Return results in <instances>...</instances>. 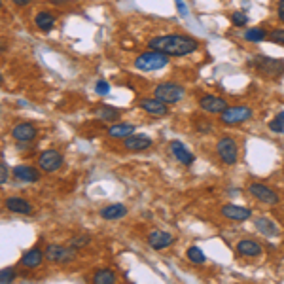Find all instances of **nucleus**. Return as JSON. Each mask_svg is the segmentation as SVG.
Masks as SVG:
<instances>
[{
    "mask_svg": "<svg viewBox=\"0 0 284 284\" xmlns=\"http://www.w3.org/2000/svg\"><path fill=\"white\" fill-rule=\"evenodd\" d=\"M14 176H16L17 180L21 182H36L40 178L38 171L34 169V167H29V165H17L14 167Z\"/></svg>",
    "mask_w": 284,
    "mask_h": 284,
    "instance_id": "aec40b11",
    "label": "nucleus"
},
{
    "mask_svg": "<svg viewBox=\"0 0 284 284\" xmlns=\"http://www.w3.org/2000/svg\"><path fill=\"white\" fill-rule=\"evenodd\" d=\"M14 278H16V273H14V269L12 267H4L2 271H0V282L2 284L12 282Z\"/></svg>",
    "mask_w": 284,
    "mask_h": 284,
    "instance_id": "2f4dec72",
    "label": "nucleus"
},
{
    "mask_svg": "<svg viewBox=\"0 0 284 284\" xmlns=\"http://www.w3.org/2000/svg\"><path fill=\"white\" fill-rule=\"evenodd\" d=\"M254 112L248 106H228L226 110L220 114L222 123L226 125H237V123H243L252 118Z\"/></svg>",
    "mask_w": 284,
    "mask_h": 284,
    "instance_id": "423d86ee",
    "label": "nucleus"
},
{
    "mask_svg": "<svg viewBox=\"0 0 284 284\" xmlns=\"http://www.w3.org/2000/svg\"><path fill=\"white\" fill-rule=\"evenodd\" d=\"M138 106H140L144 112H148V114H152V116H156V118H163V116L169 114V106H167V103L159 101L158 97H156V99H142L140 103H138Z\"/></svg>",
    "mask_w": 284,
    "mask_h": 284,
    "instance_id": "f8f14e48",
    "label": "nucleus"
},
{
    "mask_svg": "<svg viewBox=\"0 0 284 284\" xmlns=\"http://www.w3.org/2000/svg\"><path fill=\"white\" fill-rule=\"evenodd\" d=\"M254 226H256V229H258L260 233H263L265 237H275L276 233H278V229H276L275 224L269 220V218H263V216H261V218H256Z\"/></svg>",
    "mask_w": 284,
    "mask_h": 284,
    "instance_id": "5701e85b",
    "label": "nucleus"
},
{
    "mask_svg": "<svg viewBox=\"0 0 284 284\" xmlns=\"http://www.w3.org/2000/svg\"><path fill=\"white\" fill-rule=\"evenodd\" d=\"M36 127L32 123H17L14 129H12V136L16 138L17 142H29L36 136Z\"/></svg>",
    "mask_w": 284,
    "mask_h": 284,
    "instance_id": "4468645a",
    "label": "nucleus"
},
{
    "mask_svg": "<svg viewBox=\"0 0 284 284\" xmlns=\"http://www.w3.org/2000/svg\"><path fill=\"white\" fill-rule=\"evenodd\" d=\"M174 4H176V8H178V14H180L182 17L188 16V6L184 4V0H174Z\"/></svg>",
    "mask_w": 284,
    "mask_h": 284,
    "instance_id": "c9c22d12",
    "label": "nucleus"
},
{
    "mask_svg": "<svg viewBox=\"0 0 284 284\" xmlns=\"http://www.w3.org/2000/svg\"><path fill=\"white\" fill-rule=\"evenodd\" d=\"M29 2H31V0H14V4H16V6H19V8H23V6H27Z\"/></svg>",
    "mask_w": 284,
    "mask_h": 284,
    "instance_id": "58836bf2",
    "label": "nucleus"
},
{
    "mask_svg": "<svg viewBox=\"0 0 284 284\" xmlns=\"http://www.w3.org/2000/svg\"><path fill=\"white\" fill-rule=\"evenodd\" d=\"M97 116L101 119H104V121H116L119 118V110L114 108V106H101L97 110Z\"/></svg>",
    "mask_w": 284,
    "mask_h": 284,
    "instance_id": "a878e982",
    "label": "nucleus"
},
{
    "mask_svg": "<svg viewBox=\"0 0 284 284\" xmlns=\"http://www.w3.org/2000/svg\"><path fill=\"white\" fill-rule=\"evenodd\" d=\"M4 206L16 214H31L32 212L31 203L21 197H8L6 201H4Z\"/></svg>",
    "mask_w": 284,
    "mask_h": 284,
    "instance_id": "6ab92c4d",
    "label": "nucleus"
},
{
    "mask_svg": "<svg viewBox=\"0 0 284 284\" xmlns=\"http://www.w3.org/2000/svg\"><path fill=\"white\" fill-rule=\"evenodd\" d=\"M125 214H127V206L121 205V203L108 205L101 210V216H103L104 220H118V218H123Z\"/></svg>",
    "mask_w": 284,
    "mask_h": 284,
    "instance_id": "412c9836",
    "label": "nucleus"
},
{
    "mask_svg": "<svg viewBox=\"0 0 284 284\" xmlns=\"http://www.w3.org/2000/svg\"><path fill=\"white\" fill-rule=\"evenodd\" d=\"M123 146L131 152H140V150H148L152 146V140L148 136H144V134H129V136H125Z\"/></svg>",
    "mask_w": 284,
    "mask_h": 284,
    "instance_id": "2eb2a0df",
    "label": "nucleus"
},
{
    "mask_svg": "<svg viewBox=\"0 0 284 284\" xmlns=\"http://www.w3.org/2000/svg\"><path fill=\"white\" fill-rule=\"evenodd\" d=\"M148 243L154 250H161V248H167L174 243V237L167 231H152L148 235Z\"/></svg>",
    "mask_w": 284,
    "mask_h": 284,
    "instance_id": "ddd939ff",
    "label": "nucleus"
},
{
    "mask_svg": "<svg viewBox=\"0 0 284 284\" xmlns=\"http://www.w3.org/2000/svg\"><path fill=\"white\" fill-rule=\"evenodd\" d=\"M216 150H218V156L220 159L226 163V165H235L237 159H239V148H237L235 138L231 136H222L218 144H216Z\"/></svg>",
    "mask_w": 284,
    "mask_h": 284,
    "instance_id": "39448f33",
    "label": "nucleus"
},
{
    "mask_svg": "<svg viewBox=\"0 0 284 284\" xmlns=\"http://www.w3.org/2000/svg\"><path fill=\"white\" fill-rule=\"evenodd\" d=\"M248 191H250V195L258 199L260 203H265V205H276V203H278V195H276L271 188H267L265 184L254 182V184L248 186Z\"/></svg>",
    "mask_w": 284,
    "mask_h": 284,
    "instance_id": "6e6552de",
    "label": "nucleus"
},
{
    "mask_svg": "<svg viewBox=\"0 0 284 284\" xmlns=\"http://www.w3.org/2000/svg\"><path fill=\"white\" fill-rule=\"evenodd\" d=\"M44 256L46 254L42 252V248L40 246H34V248H31L29 252H25V256L21 258V265L23 267H27V269H36L42 263V260H44Z\"/></svg>",
    "mask_w": 284,
    "mask_h": 284,
    "instance_id": "dca6fc26",
    "label": "nucleus"
},
{
    "mask_svg": "<svg viewBox=\"0 0 284 284\" xmlns=\"http://www.w3.org/2000/svg\"><path fill=\"white\" fill-rule=\"evenodd\" d=\"M154 95L167 104H176L184 97V87L174 84V82H163L154 89Z\"/></svg>",
    "mask_w": 284,
    "mask_h": 284,
    "instance_id": "20e7f679",
    "label": "nucleus"
},
{
    "mask_svg": "<svg viewBox=\"0 0 284 284\" xmlns=\"http://www.w3.org/2000/svg\"><path fill=\"white\" fill-rule=\"evenodd\" d=\"M222 216H224V218H228V220H231V222H245L252 216V210H250V208H246V206L231 205V203H229V205L222 206Z\"/></svg>",
    "mask_w": 284,
    "mask_h": 284,
    "instance_id": "9d476101",
    "label": "nucleus"
},
{
    "mask_svg": "<svg viewBox=\"0 0 284 284\" xmlns=\"http://www.w3.org/2000/svg\"><path fill=\"white\" fill-rule=\"evenodd\" d=\"M231 23L235 25V27H245L248 23V17H246L245 12H235L233 16H231Z\"/></svg>",
    "mask_w": 284,
    "mask_h": 284,
    "instance_id": "c756f323",
    "label": "nucleus"
},
{
    "mask_svg": "<svg viewBox=\"0 0 284 284\" xmlns=\"http://www.w3.org/2000/svg\"><path fill=\"white\" fill-rule=\"evenodd\" d=\"M134 131V125L131 123H114V125L108 129V134L114 136V138H125Z\"/></svg>",
    "mask_w": 284,
    "mask_h": 284,
    "instance_id": "b1692460",
    "label": "nucleus"
},
{
    "mask_svg": "<svg viewBox=\"0 0 284 284\" xmlns=\"http://www.w3.org/2000/svg\"><path fill=\"white\" fill-rule=\"evenodd\" d=\"M250 66H254L256 70L267 76V78H276V76H282L284 74V61L280 59H271L265 55H256L252 61H248Z\"/></svg>",
    "mask_w": 284,
    "mask_h": 284,
    "instance_id": "7ed1b4c3",
    "label": "nucleus"
},
{
    "mask_svg": "<svg viewBox=\"0 0 284 284\" xmlns=\"http://www.w3.org/2000/svg\"><path fill=\"white\" fill-rule=\"evenodd\" d=\"M150 49L167 53V55L184 57L193 53L199 47V42L191 36H184V34H165V36H156L148 42Z\"/></svg>",
    "mask_w": 284,
    "mask_h": 284,
    "instance_id": "f257e3e1",
    "label": "nucleus"
},
{
    "mask_svg": "<svg viewBox=\"0 0 284 284\" xmlns=\"http://www.w3.org/2000/svg\"><path fill=\"white\" fill-rule=\"evenodd\" d=\"M95 91H97V95H108L110 93V86H108V82L99 80V82H97V86H95Z\"/></svg>",
    "mask_w": 284,
    "mask_h": 284,
    "instance_id": "72a5a7b5",
    "label": "nucleus"
},
{
    "mask_svg": "<svg viewBox=\"0 0 284 284\" xmlns=\"http://www.w3.org/2000/svg\"><path fill=\"white\" fill-rule=\"evenodd\" d=\"M118 280V275L112 269H99L93 275V282L97 284H114Z\"/></svg>",
    "mask_w": 284,
    "mask_h": 284,
    "instance_id": "393cba45",
    "label": "nucleus"
},
{
    "mask_svg": "<svg viewBox=\"0 0 284 284\" xmlns=\"http://www.w3.org/2000/svg\"><path fill=\"white\" fill-rule=\"evenodd\" d=\"M0 184L4 186L8 182V167H6V161H4V156H2V163H0Z\"/></svg>",
    "mask_w": 284,
    "mask_h": 284,
    "instance_id": "f704fd0d",
    "label": "nucleus"
},
{
    "mask_svg": "<svg viewBox=\"0 0 284 284\" xmlns=\"http://www.w3.org/2000/svg\"><path fill=\"white\" fill-rule=\"evenodd\" d=\"M269 129H271L273 133H282V131H284V119L276 116V119L269 121Z\"/></svg>",
    "mask_w": 284,
    "mask_h": 284,
    "instance_id": "473e14b6",
    "label": "nucleus"
},
{
    "mask_svg": "<svg viewBox=\"0 0 284 284\" xmlns=\"http://www.w3.org/2000/svg\"><path fill=\"white\" fill-rule=\"evenodd\" d=\"M265 38H267V32L260 27H254V29L245 32V40H248V42H263Z\"/></svg>",
    "mask_w": 284,
    "mask_h": 284,
    "instance_id": "bb28decb",
    "label": "nucleus"
},
{
    "mask_svg": "<svg viewBox=\"0 0 284 284\" xmlns=\"http://www.w3.org/2000/svg\"><path fill=\"white\" fill-rule=\"evenodd\" d=\"M38 165L42 171H46V173H53L57 171L59 167L63 165V156L59 154L57 150H46L40 154L38 158Z\"/></svg>",
    "mask_w": 284,
    "mask_h": 284,
    "instance_id": "1a4fd4ad",
    "label": "nucleus"
},
{
    "mask_svg": "<svg viewBox=\"0 0 284 284\" xmlns=\"http://www.w3.org/2000/svg\"><path fill=\"white\" fill-rule=\"evenodd\" d=\"M86 245H89V237H86V235L72 237L70 243H68V246H70V248H74V250H80V248H84Z\"/></svg>",
    "mask_w": 284,
    "mask_h": 284,
    "instance_id": "c85d7f7f",
    "label": "nucleus"
},
{
    "mask_svg": "<svg viewBox=\"0 0 284 284\" xmlns=\"http://www.w3.org/2000/svg\"><path fill=\"white\" fill-rule=\"evenodd\" d=\"M186 256H188L189 261H193V263H205V254L201 252V248L197 246H189L188 250H186Z\"/></svg>",
    "mask_w": 284,
    "mask_h": 284,
    "instance_id": "cd10ccee",
    "label": "nucleus"
},
{
    "mask_svg": "<svg viewBox=\"0 0 284 284\" xmlns=\"http://www.w3.org/2000/svg\"><path fill=\"white\" fill-rule=\"evenodd\" d=\"M210 129H212V127H210V123H208V121H199V123H197L199 133H210Z\"/></svg>",
    "mask_w": 284,
    "mask_h": 284,
    "instance_id": "e433bc0d",
    "label": "nucleus"
},
{
    "mask_svg": "<svg viewBox=\"0 0 284 284\" xmlns=\"http://www.w3.org/2000/svg\"><path fill=\"white\" fill-rule=\"evenodd\" d=\"M171 152H173V156L180 161L182 165H191L193 159H195L193 158V154H189V150H186V146H184L180 140L171 142Z\"/></svg>",
    "mask_w": 284,
    "mask_h": 284,
    "instance_id": "a211bd4d",
    "label": "nucleus"
},
{
    "mask_svg": "<svg viewBox=\"0 0 284 284\" xmlns=\"http://www.w3.org/2000/svg\"><path fill=\"white\" fill-rule=\"evenodd\" d=\"M199 106L205 112H210V114H222L228 108V103L222 97H216V95H203L199 99Z\"/></svg>",
    "mask_w": 284,
    "mask_h": 284,
    "instance_id": "9b49d317",
    "label": "nucleus"
},
{
    "mask_svg": "<svg viewBox=\"0 0 284 284\" xmlns=\"http://www.w3.org/2000/svg\"><path fill=\"white\" fill-rule=\"evenodd\" d=\"M269 40L273 44H278V46H284V31L282 29H275V31L269 32Z\"/></svg>",
    "mask_w": 284,
    "mask_h": 284,
    "instance_id": "7c9ffc66",
    "label": "nucleus"
},
{
    "mask_svg": "<svg viewBox=\"0 0 284 284\" xmlns=\"http://www.w3.org/2000/svg\"><path fill=\"white\" fill-rule=\"evenodd\" d=\"M276 14H278V19L284 23V0L278 2V6H276Z\"/></svg>",
    "mask_w": 284,
    "mask_h": 284,
    "instance_id": "4c0bfd02",
    "label": "nucleus"
},
{
    "mask_svg": "<svg viewBox=\"0 0 284 284\" xmlns=\"http://www.w3.org/2000/svg\"><path fill=\"white\" fill-rule=\"evenodd\" d=\"M237 252L241 254V256H246V258H256V256H260V254L263 252V248H261L260 243L250 241V239H245V241H241V243L237 245Z\"/></svg>",
    "mask_w": 284,
    "mask_h": 284,
    "instance_id": "f3484780",
    "label": "nucleus"
},
{
    "mask_svg": "<svg viewBox=\"0 0 284 284\" xmlns=\"http://www.w3.org/2000/svg\"><path fill=\"white\" fill-rule=\"evenodd\" d=\"M44 254H46V260L51 263H70L74 260V248H70V246L47 245Z\"/></svg>",
    "mask_w": 284,
    "mask_h": 284,
    "instance_id": "0eeeda50",
    "label": "nucleus"
},
{
    "mask_svg": "<svg viewBox=\"0 0 284 284\" xmlns=\"http://www.w3.org/2000/svg\"><path fill=\"white\" fill-rule=\"evenodd\" d=\"M167 64H169L167 53H161V51H156V49L144 51V53H140V55L134 59V66L138 70H144V72L159 70V68H163Z\"/></svg>",
    "mask_w": 284,
    "mask_h": 284,
    "instance_id": "f03ea898",
    "label": "nucleus"
},
{
    "mask_svg": "<svg viewBox=\"0 0 284 284\" xmlns=\"http://www.w3.org/2000/svg\"><path fill=\"white\" fill-rule=\"evenodd\" d=\"M34 23H36V27H38L40 31L49 32L55 27V17L51 16L49 12H40L38 16L34 17Z\"/></svg>",
    "mask_w": 284,
    "mask_h": 284,
    "instance_id": "4be33fe9",
    "label": "nucleus"
},
{
    "mask_svg": "<svg viewBox=\"0 0 284 284\" xmlns=\"http://www.w3.org/2000/svg\"><path fill=\"white\" fill-rule=\"evenodd\" d=\"M51 4H55V6H61V4H66V2H70V0H49Z\"/></svg>",
    "mask_w": 284,
    "mask_h": 284,
    "instance_id": "ea45409f",
    "label": "nucleus"
}]
</instances>
